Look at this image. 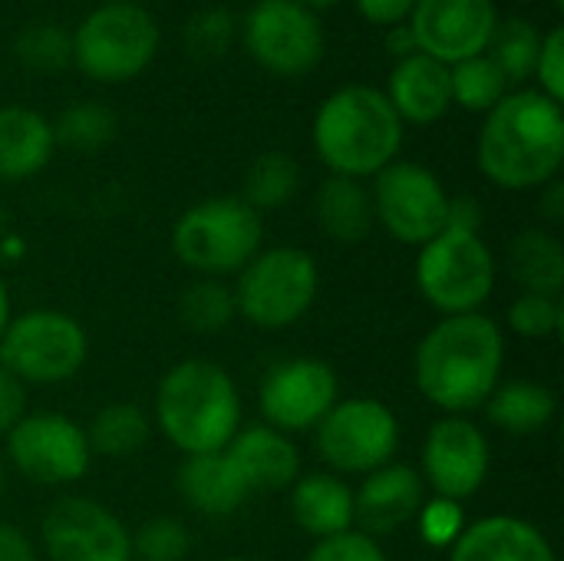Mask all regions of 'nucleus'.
Returning a JSON list of instances; mask_svg holds the SVG:
<instances>
[{"mask_svg": "<svg viewBox=\"0 0 564 561\" xmlns=\"http://www.w3.org/2000/svg\"><path fill=\"white\" fill-rule=\"evenodd\" d=\"M73 36V66L96 83H129L149 69L159 53V23L139 3H102L79 20Z\"/></svg>", "mask_w": 564, "mask_h": 561, "instance_id": "423d86ee", "label": "nucleus"}, {"mask_svg": "<svg viewBox=\"0 0 564 561\" xmlns=\"http://www.w3.org/2000/svg\"><path fill=\"white\" fill-rule=\"evenodd\" d=\"M423 483L440 496L463 503L489 476V440L466 417H443L423 443Z\"/></svg>", "mask_w": 564, "mask_h": 561, "instance_id": "f3484780", "label": "nucleus"}, {"mask_svg": "<svg viewBox=\"0 0 564 561\" xmlns=\"http://www.w3.org/2000/svg\"><path fill=\"white\" fill-rule=\"evenodd\" d=\"M449 86H453V103H459L466 112H489L509 96L512 83L506 79V73L489 53H479L449 66Z\"/></svg>", "mask_w": 564, "mask_h": 561, "instance_id": "c756f323", "label": "nucleus"}, {"mask_svg": "<svg viewBox=\"0 0 564 561\" xmlns=\"http://www.w3.org/2000/svg\"><path fill=\"white\" fill-rule=\"evenodd\" d=\"M539 215L552 225H558L564 218V185L558 179H552L549 185H542V195H539Z\"/></svg>", "mask_w": 564, "mask_h": 561, "instance_id": "a18cd8bd", "label": "nucleus"}, {"mask_svg": "<svg viewBox=\"0 0 564 561\" xmlns=\"http://www.w3.org/2000/svg\"><path fill=\"white\" fill-rule=\"evenodd\" d=\"M539 76V93H545L549 99L562 103L564 99V30L555 26L549 33H542V46H539V60H535V73Z\"/></svg>", "mask_w": 564, "mask_h": 561, "instance_id": "ea45409f", "label": "nucleus"}, {"mask_svg": "<svg viewBox=\"0 0 564 561\" xmlns=\"http://www.w3.org/2000/svg\"><path fill=\"white\" fill-rule=\"evenodd\" d=\"M53 126L56 145L76 149V152H96L116 136V112L102 103H73L66 106Z\"/></svg>", "mask_w": 564, "mask_h": 561, "instance_id": "2f4dec72", "label": "nucleus"}, {"mask_svg": "<svg viewBox=\"0 0 564 561\" xmlns=\"http://www.w3.org/2000/svg\"><path fill=\"white\" fill-rule=\"evenodd\" d=\"M416 526H420V536L426 546L433 549H453V542L463 536L466 529V513L459 503L453 499H426L420 516H416Z\"/></svg>", "mask_w": 564, "mask_h": 561, "instance_id": "e433bc0d", "label": "nucleus"}, {"mask_svg": "<svg viewBox=\"0 0 564 561\" xmlns=\"http://www.w3.org/2000/svg\"><path fill=\"white\" fill-rule=\"evenodd\" d=\"M13 56L30 73H59L73 63V36L50 20L26 23L13 40Z\"/></svg>", "mask_w": 564, "mask_h": 561, "instance_id": "72a5a7b5", "label": "nucleus"}, {"mask_svg": "<svg viewBox=\"0 0 564 561\" xmlns=\"http://www.w3.org/2000/svg\"><path fill=\"white\" fill-rule=\"evenodd\" d=\"M311 139L330 175L367 179L397 162L403 145V119L383 89L350 83L321 103Z\"/></svg>", "mask_w": 564, "mask_h": 561, "instance_id": "7ed1b4c3", "label": "nucleus"}, {"mask_svg": "<svg viewBox=\"0 0 564 561\" xmlns=\"http://www.w3.org/2000/svg\"><path fill=\"white\" fill-rule=\"evenodd\" d=\"M89 341L76 317L63 311H26L20 317H10V324L0 334V364L20 380V384H63L86 364Z\"/></svg>", "mask_w": 564, "mask_h": 561, "instance_id": "1a4fd4ad", "label": "nucleus"}, {"mask_svg": "<svg viewBox=\"0 0 564 561\" xmlns=\"http://www.w3.org/2000/svg\"><path fill=\"white\" fill-rule=\"evenodd\" d=\"M539 46H542V33L529 20L512 17V20L496 23V33L489 40L486 53L499 63V69L506 73L509 83H522L535 73Z\"/></svg>", "mask_w": 564, "mask_h": 561, "instance_id": "473e14b6", "label": "nucleus"}, {"mask_svg": "<svg viewBox=\"0 0 564 561\" xmlns=\"http://www.w3.org/2000/svg\"><path fill=\"white\" fill-rule=\"evenodd\" d=\"M357 3V10L370 20V23H377V26H397V23H406L410 20V13H413V3L416 0H354Z\"/></svg>", "mask_w": 564, "mask_h": 561, "instance_id": "79ce46f5", "label": "nucleus"}, {"mask_svg": "<svg viewBox=\"0 0 564 561\" xmlns=\"http://www.w3.org/2000/svg\"><path fill=\"white\" fill-rule=\"evenodd\" d=\"M7 324H10V294H7V284L0 278V334H3Z\"/></svg>", "mask_w": 564, "mask_h": 561, "instance_id": "de8ad7c7", "label": "nucleus"}, {"mask_svg": "<svg viewBox=\"0 0 564 561\" xmlns=\"http://www.w3.org/2000/svg\"><path fill=\"white\" fill-rule=\"evenodd\" d=\"M56 139L46 116L26 106L0 109V182H23L46 169Z\"/></svg>", "mask_w": 564, "mask_h": 561, "instance_id": "4be33fe9", "label": "nucleus"}, {"mask_svg": "<svg viewBox=\"0 0 564 561\" xmlns=\"http://www.w3.org/2000/svg\"><path fill=\"white\" fill-rule=\"evenodd\" d=\"M178 317L195 334H218L238 317L235 291L221 278H198L182 291Z\"/></svg>", "mask_w": 564, "mask_h": 561, "instance_id": "7c9ffc66", "label": "nucleus"}, {"mask_svg": "<svg viewBox=\"0 0 564 561\" xmlns=\"http://www.w3.org/2000/svg\"><path fill=\"white\" fill-rule=\"evenodd\" d=\"M406 23L420 53L456 66L489 50L499 10L496 0H416Z\"/></svg>", "mask_w": 564, "mask_h": 561, "instance_id": "dca6fc26", "label": "nucleus"}, {"mask_svg": "<svg viewBox=\"0 0 564 561\" xmlns=\"http://www.w3.org/2000/svg\"><path fill=\"white\" fill-rule=\"evenodd\" d=\"M297 185H301V169L294 155L271 149L248 165L241 202H248L258 215L271 208H284L297 195Z\"/></svg>", "mask_w": 564, "mask_h": 561, "instance_id": "c85d7f7f", "label": "nucleus"}, {"mask_svg": "<svg viewBox=\"0 0 564 561\" xmlns=\"http://www.w3.org/2000/svg\"><path fill=\"white\" fill-rule=\"evenodd\" d=\"M482 407L489 413V423L499 427L502 433H509V436H535L555 420L558 397L545 384L512 380V384H499Z\"/></svg>", "mask_w": 564, "mask_h": 561, "instance_id": "a878e982", "label": "nucleus"}, {"mask_svg": "<svg viewBox=\"0 0 564 561\" xmlns=\"http://www.w3.org/2000/svg\"><path fill=\"white\" fill-rule=\"evenodd\" d=\"M102 3H135V0H102Z\"/></svg>", "mask_w": 564, "mask_h": 561, "instance_id": "8fccbe9b", "label": "nucleus"}, {"mask_svg": "<svg viewBox=\"0 0 564 561\" xmlns=\"http://www.w3.org/2000/svg\"><path fill=\"white\" fill-rule=\"evenodd\" d=\"M390 53H393L397 60L420 53V50H416V40H413V33H410V23H397V26H390Z\"/></svg>", "mask_w": 564, "mask_h": 561, "instance_id": "49530a36", "label": "nucleus"}, {"mask_svg": "<svg viewBox=\"0 0 564 561\" xmlns=\"http://www.w3.org/2000/svg\"><path fill=\"white\" fill-rule=\"evenodd\" d=\"M7 453L13 470L36 486H69L93 460L86 430L63 413H26L7 433Z\"/></svg>", "mask_w": 564, "mask_h": 561, "instance_id": "ddd939ff", "label": "nucleus"}, {"mask_svg": "<svg viewBox=\"0 0 564 561\" xmlns=\"http://www.w3.org/2000/svg\"><path fill=\"white\" fill-rule=\"evenodd\" d=\"M264 241L261 215L241 195L205 198L182 212L172 228L175 258L202 278L238 274Z\"/></svg>", "mask_w": 564, "mask_h": 561, "instance_id": "39448f33", "label": "nucleus"}, {"mask_svg": "<svg viewBox=\"0 0 564 561\" xmlns=\"http://www.w3.org/2000/svg\"><path fill=\"white\" fill-rule=\"evenodd\" d=\"M155 427L185 456L221 453L241 430V393L225 367L182 360L159 380Z\"/></svg>", "mask_w": 564, "mask_h": 561, "instance_id": "20e7f679", "label": "nucleus"}, {"mask_svg": "<svg viewBox=\"0 0 564 561\" xmlns=\"http://www.w3.org/2000/svg\"><path fill=\"white\" fill-rule=\"evenodd\" d=\"M479 222H482V212H479V202H476V198H469V195L449 198L446 228H459V231H479Z\"/></svg>", "mask_w": 564, "mask_h": 561, "instance_id": "c03bdc74", "label": "nucleus"}, {"mask_svg": "<svg viewBox=\"0 0 564 561\" xmlns=\"http://www.w3.org/2000/svg\"><path fill=\"white\" fill-rule=\"evenodd\" d=\"M317 456L334 476H370L393 463L400 446V423L393 410L373 397L337 400L314 427Z\"/></svg>", "mask_w": 564, "mask_h": 561, "instance_id": "9d476101", "label": "nucleus"}, {"mask_svg": "<svg viewBox=\"0 0 564 561\" xmlns=\"http://www.w3.org/2000/svg\"><path fill=\"white\" fill-rule=\"evenodd\" d=\"M509 327L519 337L529 341H545L552 334H558L564 324L562 298H549V294H522L509 304Z\"/></svg>", "mask_w": 564, "mask_h": 561, "instance_id": "c9c22d12", "label": "nucleus"}, {"mask_svg": "<svg viewBox=\"0 0 564 561\" xmlns=\"http://www.w3.org/2000/svg\"><path fill=\"white\" fill-rule=\"evenodd\" d=\"M426 503V483L413 466L390 463L370 473L354 493V526L370 539H387L416 522Z\"/></svg>", "mask_w": 564, "mask_h": 561, "instance_id": "a211bd4d", "label": "nucleus"}, {"mask_svg": "<svg viewBox=\"0 0 564 561\" xmlns=\"http://www.w3.org/2000/svg\"><path fill=\"white\" fill-rule=\"evenodd\" d=\"M373 218L403 245L423 248L446 228L449 192L440 175L420 162H390L373 175Z\"/></svg>", "mask_w": 564, "mask_h": 561, "instance_id": "f8f14e48", "label": "nucleus"}, {"mask_svg": "<svg viewBox=\"0 0 564 561\" xmlns=\"http://www.w3.org/2000/svg\"><path fill=\"white\" fill-rule=\"evenodd\" d=\"M476 162L492 185L509 192L542 188L558 179L564 162L562 103L539 89L509 93L486 112Z\"/></svg>", "mask_w": 564, "mask_h": 561, "instance_id": "f03ea898", "label": "nucleus"}, {"mask_svg": "<svg viewBox=\"0 0 564 561\" xmlns=\"http://www.w3.org/2000/svg\"><path fill=\"white\" fill-rule=\"evenodd\" d=\"M225 561H254V559H225Z\"/></svg>", "mask_w": 564, "mask_h": 561, "instance_id": "603ef678", "label": "nucleus"}, {"mask_svg": "<svg viewBox=\"0 0 564 561\" xmlns=\"http://www.w3.org/2000/svg\"><path fill=\"white\" fill-rule=\"evenodd\" d=\"M340 400V384L330 364L317 357H291L274 364L258 390L261 413L271 430L291 436L314 430Z\"/></svg>", "mask_w": 564, "mask_h": 561, "instance_id": "4468645a", "label": "nucleus"}, {"mask_svg": "<svg viewBox=\"0 0 564 561\" xmlns=\"http://www.w3.org/2000/svg\"><path fill=\"white\" fill-rule=\"evenodd\" d=\"M314 215L321 231L340 245H360L377 225L370 188L347 175H327L321 182L314 195Z\"/></svg>", "mask_w": 564, "mask_h": 561, "instance_id": "b1692460", "label": "nucleus"}, {"mask_svg": "<svg viewBox=\"0 0 564 561\" xmlns=\"http://www.w3.org/2000/svg\"><path fill=\"white\" fill-rule=\"evenodd\" d=\"M178 493L195 513L212 516V519L238 513L241 503L248 499V489L235 476L225 453L185 456L178 466Z\"/></svg>", "mask_w": 564, "mask_h": 561, "instance_id": "393cba45", "label": "nucleus"}, {"mask_svg": "<svg viewBox=\"0 0 564 561\" xmlns=\"http://www.w3.org/2000/svg\"><path fill=\"white\" fill-rule=\"evenodd\" d=\"M149 436H152V423H149L145 410L135 403L102 407L86 430L89 450L106 460H126V456L139 453L149 443Z\"/></svg>", "mask_w": 564, "mask_h": 561, "instance_id": "cd10ccee", "label": "nucleus"}, {"mask_svg": "<svg viewBox=\"0 0 564 561\" xmlns=\"http://www.w3.org/2000/svg\"><path fill=\"white\" fill-rule=\"evenodd\" d=\"M235 36V20L225 7H208L188 20L185 43L198 56H221Z\"/></svg>", "mask_w": 564, "mask_h": 561, "instance_id": "4c0bfd02", "label": "nucleus"}, {"mask_svg": "<svg viewBox=\"0 0 564 561\" xmlns=\"http://www.w3.org/2000/svg\"><path fill=\"white\" fill-rule=\"evenodd\" d=\"M291 516L317 542L350 532L354 529V489L334 473H311L291 486Z\"/></svg>", "mask_w": 564, "mask_h": 561, "instance_id": "5701e85b", "label": "nucleus"}, {"mask_svg": "<svg viewBox=\"0 0 564 561\" xmlns=\"http://www.w3.org/2000/svg\"><path fill=\"white\" fill-rule=\"evenodd\" d=\"M297 3H304V7H311V10H324V7H334V3H340V0H297Z\"/></svg>", "mask_w": 564, "mask_h": 561, "instance_id": "09e8293b", "label": "nucleus"}, {"mask_svg": "<svg viewBox=\"0 0 564 561\" xmlns=\"http://www.w3.org/2000/svg\"><path fill=\"white\" fill-rule=\"evenodd\" d=\"M26 417V384L0 364V433H10Z\"/></svg>", "mask_w": 564, "mask_h": 561, "instance_id": "a19ab883", "label": "nucleus"}, {"mask_svg": "<svg viewBox=\"0 0 564 561\" xmlns=\"http://www.w3.org/2000/svg\"><path fill=\"white\" fill-rule=\"evenodd\" d=\"M509 271L522 294L558 298L564 288V248L545 228H525L509 245Z\"/></svg>", "mask_w": 564, "mask_h": 561, "instance_id": "bb28decb", "label": "nucleus"}, {"mask_svg": "<svg viewBox=\"0 0 564 561\" xmlns=\"http://www.w3.org/2000/svg\"><path fill=\"white\" fill-rule=\"evenodd\" d=\"M416 288L443 317L476 314L496 288V258L479 231L443 228L420 248Z\"/></svg>", "mask_w": 564, "mask_h": 561, "instance_id": "6e6552de", "label": "nucleus"}, {"mask_svg": "<svg viewBox=\"0 0 564 561\" xmlns=\"http://www.w3.org/2000/svg\"><path fill=\"white\" fill-rule=\"evenodd\" d=\"M0 561H36L30 536L10 522H0Z\"/></svg>", "mask_w": 564, "mask_h": 561, "instance_id": "37998d69", "label": "nucleus"}, {"mask_svg": "<svg viewBox=\"0 0 564 561\" xmlns=\"http://www.w3.org/2000/svg\"><path fill=\"white\" fill-rule=\"evenodd\" d=\"M241 486L251 493H281L301 479V453L291 436L264 427H245L221 450Z\"/></svg>", "mask_w": 564, "mask_h": 561, "instance_id": "6ab92c4d", "label": "nucleus"}, {"mask_svg": "<svg viewBox=\"0 0 564 561\" xmlns=\"http://www.w3.org/2000/svg\"><path fill=\"white\" fill-rule=\"evenodd\" d=\"M321 288L317 261L291 245L258 251L241 271L235 291L238 314L261 331H284L297 324Z\"/></svg>", "mask_w": 564, "mask_h": 561, "instance_id": "0eeeda50", "label": "nucleus"}, {"mask_svg": "<svg viewBox=\"0 0 564 561\" xmlns=\"http://www.w3.org/2000/svg\"><path fill=\"white\" fill-rule=\"evenodd\" d=\"M192 552V532L175 516H155L132 536V555L142 561H185Z\"/></svg>", "mask_w": 564, "mask_h": 561, "instance_id": "f704fd0d", "label": "nucleus"}, {"mask_svg": "<svg viewBox=\"0 0 564 561\" xmlns=\"http://www.w3.org/2000/svg\"><path fill=\"white\" fill-rule=\"evenodd\" d=\"M506 364L502 327L486 314H453L433 324L413 354L416 390L446 417L479 410Z\"/></svg>", "mask_w": 564, "mask_h": 561, "instance_id": "f257e3e1", "label": "nucleus"}, {"mask_svg": "<svg viewBox=\"0 0 564 561\" xmlns=\"http://www.w3.org/2000/svg\"><path fill=\"white\" fill-rule=\"evenodd\" d=\"M251 60L274 76L311 73L327 50L317 10L297 0H258L241 26Z\"/></svg>", "mask_w": 564, "mask_h": 561, "instance_id": "9b49d317", "label": "nucleus"}, {"mask_svg": "<svg viewBox=\"0 0 564 561\" xmlns=\"http://www.w3.org/2000/svg\"><path fill=\"white\" fill-rule=\"evenodd\" d=\"M50 561H132V532L99 503L66 496L40 522Z\"/></svg>", "mask_w": 564, "mask_h": 561, "instance_id": "2eb2a0df", "label": "nucleus"}, {"mask_svg": "<svg viewBox=\"0 0 564 561\" xmlns=\"http://www.w3.org/2000/svg\"><path fill=\"white\" fill-rule=\"evenodd\" d=\"M304 561H387V555L377 539L350 529V532L321 539Z\"/></svg>", "mask_w": 564, "mask_h": 561, "instance_id": "58836bf2", "label": "nucleus"}, {"mask_svg": "<svg viewBox=\"0 0 564 561\" xmlns=\"http://www.w3.org/2000/svg\"><path fill=\"white\" fill-rule=\"evenodd\" d=\"M0 496H3V463H0Z\"/></svg>", "mask_w": 564, "mask_h": 561, "instance_id": "3c124183", "label": "nucleus"}, {"mask_svg": "<svg viewBox=\"0 0 564 561\" xmlns=\"http://www.w3.org/2000/svg\"><path fill=\"white\" fill-rule=\"evenodd\" d=\"M397 116L413 126H433L440 122L449 106H453V86H449V66L426 56L413 53L397 60L390 73V86L383 89Z\"/></svg>", "mask_w": 564, "mask_h": 561, "instance_id": "aec40b11", "label": "nucleus"}, {"mask_svg": "<svg viewBox=\"0 0 564 561\" xmlns=\"http://www.w3.org/2000/svg\"><path fill=\"white\" fill-rule=\"evenodd\" d=\"M449 561H555L542 529L516 516H489L463 529Z\"/></svg>", "mask_w": 564, "mask_h": 561, "instance_id": "412c9836", "label": "nucleus"}]
</instances>
